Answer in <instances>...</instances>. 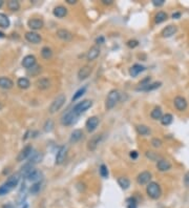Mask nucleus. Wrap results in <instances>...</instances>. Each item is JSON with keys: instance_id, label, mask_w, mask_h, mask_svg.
Returning <instances> with one entry per match:
<instances>
[{"instance_id": "nucleus-20", "label": "nucleus", "mask_w": 189, "mask_h": 208, "mask_svg": "<svg viewBox=\"0 0 189 208\" xmlns=\"http://www.w3.org/2000/svg\"><path fill=\"white\" fill-rule=\"evenodd\" d=\"M41 178H42V172L39 171V170H37V169H33L27 177V179L28 181H31V182L33 181V182H35V183L36 182L41 181Z\"/></svg>"}, {"instance_id": "nucleus-43", "label": "nucleus", "mask_w": 189, "mask_h": 208, "mask_svg": "<svg viewBox=\"0 0 189 208\" xmlns=\"http://www.w3.org/2000/svg\"><path fill=\"white\" fill-rule=\"evenodd\" d=\"M99 172H100V176H101L103 179H106L108 177V169H107L106 165L102 164V165L100 166V168H99Z\"/></svg>"}, {"instance_id": "nucleus-24", "label": "nucleus", "mask_w": 189, "mask_h": 208, "mask_svg": "<svg viewBox=\"0 0 189 208\" xmlns=\"http://www.w3.org/2000/svg\"><path fill=\"white\" fill-rule=\"evenodd\" d=\"M14 85V82L10 78L7 77H0V87L3 89H10Z\"/></svg>"}, {"instance_id": "nucleus-52", "label": "nucleus", "mask_w": 189, "mask_h": 208, "mask_svg": "<svg viewBox=\"0 0 189 208\" xmlns=\"http://www.w3.org/2000/svg\"><path fill=\"white\" fill-rule=\"evenodd\" d=\"M184 182H185L186 186H189V172H187V173H186V175H185Z\"/></svg>"}, {"instance_id": "nucleus-3", "label": "nucleus", "mask_w": 189, "mask_h": 208, "mask_svg": "<svg viewBox=\"0 0 189 208\" xmlns=\"http://www.w3.org/2000/svg\"><path fill=\"white\" fill-rule=\"evenodd\" d=\"M65 101H66V97H65L64 94H60L58 95L55 99H54V101L51 102V104L50 105V112L51 114H55V112H57L58 111H60V108L62 107L63 105H64Z\"/></svg>"}, {"instance_id": "nucleus-39", "label": "nucleus", "mask_w": 189, "mask_h": 208, "mask_svg": "<svg viewBox=\"0 0 189 208\" xmlns=\"http://www.w3.org/2000/svg\"><path fill=\"white\" fill-rule=\"evenodd\" d=\"M41 181L40 182H36V183H34L33 185L31 186V188H30V192L32 193V195H37L39 191H40V189H41Z\"/></svg>"}, {"instance_id": "nucleus-55", "label": "nucleus", "mask_w": 189, "mask_h": 208, "mask_svg": "<svg viewBox=\"0 0 189 208\" xmlns=\"http://www.w3.org/2000/svg\"><path fill=\"white\" fill-rule=\"evenodd\" d=\"M2 208H15V207H14L12 204H7V205H3Z\"/></svg>"}, {"instance_id": "nucleus-21", "label": "nucleus", "mask_w": 189, "mask_h": 208, "mask_svg": "<svg viewBox=\"0 0 189 208\" xmlns=\"http://www.w3.org/2000/svg\"><path fill=\"white\" fill-rule=\"evenodd\" d=\"M53 14H54V16L57 17V18H63V17H65L67 15V8L65 7H63V5H58V7H56L55 8H54Z\"/></svg>"}, {"instance_id": "nucleus-48", "label": "nucleus", "mask_w": 189, "mask_h": 208, "mask_svg": "<svg viewBox=\"0 0 189 208\" xmlns=\"http://www.w3.org/2000/svg\"><path fill=\"white\" fill-rule=\"evenodd\" d=\"M165 3V0H153V4L154 7H162L163 4Z\"/></svg>"}, {"instance_id": "nucleus-11", "label": "nucleus", "mask_w": 189, "mask_h": 208, "mask_svg": "<svg viewBox=\"0 0 189 208\" xmlns=\"http://www.w3.org/2000/svg\"><path fill=\"white\" fill-rule=\"evenodd\" d=\"M32 151H33V146L32 145H27L21 151L19 152L18 157H17V161L18 162H22L24 161L25 159H27L30 156H32Z\"/></svg>"}, {"instance_id": "nucleus-42", "label": "nucleus", "mask_w": 189, "mask_h": 208, "mask_svg": "<svg viewBox=\"0 0 189 208\" xmlns=\"http://www.w3.org/2000/svg\"><path fill=\"white\" fill-rule=\"evenodd\" d=\"M12 190H13L12 187H10L7 184L4 183L3 185H1V186H0V196L7 195V193H8L10 191H12Z\"/></svg>"}, {"instance_id": "nucleus-7", "label": "nucleus", "mask_w": 189, "mask_h": 208, "mask_svg": "<svg viewBox=\"0 0 189 208\" xmlns=\"http://www.w3.org/2000/svg\"><path fill=\"white\" fill-rule=\"evenodd\" d=\"M99 118L96 117V116H93V117L88 118L86 123H85V127H86L87 131L93 132L94 131H96V128L99 125Z\"/></svg>"}, {"instance_id": "nucleus-45", "label": "nucleus", "mask_w": 189, "mask_h": 208, "mask_svg": "<svg viewBox=\"0 0 189 208\" xmlns=\"http://www.w3.org/2000/svg\"><path fill=\"white\" fill-rule=\"evenodd\" d=\"M146 157L149 158L150 160H153V161H157V162L159 161L158 160V159H159V155L154 151H146Z\"/></svg>"}, {"instance_id": "nucleus-14", "label": "nucleus", "mask_w": 189, "mask_h": 208, "mask_svg": "<svg viewBox=\"0 0 189 208\" xmlns=\"http://www.w3.org/2000/svg\"><path fill=\"white\" fill-rule=\"evenodd\" d=\"M157 168L161 172L168 171L171 168V163L168 160H166V159H160L157 162Z\"/></svg>"}, {"instance_id": "nucleus-5", "label": "nucleus", "mask_w": 189, "mask_h": 208, "mask_svg": "<svg viewBox=\"0 0 189 208\" xmlns=\"http://www.w3.org/2000/svg\"><path fill=\"white\" fill-rule=\"evenodd\" d=\"M79 116L76 114L75 111L71 109V111H70L68 112H66L64 116L62 117V119H61V123H62V125H65V126H70V125H71V124H74L76 122V120H77V118H78Z\"/></svg>"}, {"instance_id": "nucleus-26", "label": "nucleus", "mask_w": 189, "mask_h": 208, "mask_svg": "<svg viewBox=\"0 0 189 208\" xmlns=\"http://www.w3.org/2000/svg\"><path fill=\"white\" fill-rule=\"evenodd\" d=\"M19 179H20V175H19V173H16V175L11 176V177L7 180V182H5V184H7L8 186L12 187V188L14 189L17 186V185H18Z\"/></svg>"}, {"instance_id": "nucleus-36", "label": "nucleus", "mask_w": 189, "mask_h": 208, "mask_svg": "<svg viewBox=\"0 0 189 208\" xmlns=\"http://www.w3.org/2000/svg\"><path fill=\"white\" fill-rule=\"evenodd\" d=\"M33 169H34V168H33V165H32L31 163H27V164H25V165L21 168L19 175H20V176H23V177L27 178V175H28V173H30Z\"/></svg>"}, {"instance_id": "nucleus-16", "label": "nucleus", "mask_w": 189, "mask_h": 208, "mask_svg": "<svg viewBox=\"0 0 189 208\" xmlns=\"http://www.w3.org/2000/svg\"><path fill=\"white\" fill-rule=\"evenodd\" d=\"M100 52H101V50H100V47L98 45L91 46V47L90 48V51H88V53H87V60L88 61H94V60H96L97 58L99 57Z\"/></svg>"}, {"instance_id": "nucleus-9", "label": "nucleus", "mask_w": 189, "mask_h": 208, "mask_svg": "<svg viewBox=\"0 0 189 208\" xmlns=\"http://www.w3.org/2000/svg\"><path fill=\"white\" fill-rule=\"evenodd\" d=\"M24 37L28 42L34 43V44H38V43L41 42V40H42L41 36H40L39 34H37L36 32H33V31L27 32L24 35Z\"/></svg>"}, {"instance_id": "nucleus-8", "label": "nucleus", "mask_w": 189, "mask_h": 208, "mask_svg": "<svg viewBox=\"0 0 189 208\" xmlns=\"http://www.w3.org/2000/svg\"><path fill=\"white\" fill-rule=\"evenodd\" d=\"M102 140V135H94L93 136L90 141H88L87 143V148L88 150H90V151H94V150L97 149V147H98L99 143L101 142Z\"/></svg>"}, {"instance_id": "nucleus-31", "label": "nucleus", "mask_w": 189, "mask_h": 208, "mask_svg": "<svg viewBox=\"0 0 189 208\" xmlns=\"http://www.w3.org/2000/svg\"><path fill=\"white\" fill-rule=\"evenodd\" d=\"M17 85L22 89H27V88L30 87L31 82H30V80H28L27 78L22 77V78H19L18 81H17Z\"/></svg>"}, {"instance_id": "nucleus-23", "label": "nucleus", "mask_w": 189, "mask_h": 208, "mask_svg": "<svg viewBox=\"0 0 189 208\" xmlns=\"http://www.w3.org/2000/svg\"><path fill=\"white\" fill-rule=\"evenodd\" d=\"M82 137H83V131H81V129H75V131L70 134V143H77V142H79V141L81 140Z\"/></svg>"}, {"instance_id": "nucleus-17", "label": "nucleus", "mask_w": 189, "mask_h": 208, "mask_svg": "<svg viewBox=\"0 0 189 208\" xmlns=\"http://www.w3.org/2000/svg\"><path fill=\"white\" fill-rule=\"evenodd\" d=\"M27 25L30 27L32 30H40V28L43 27L44 25V22L42 19H37V18H34V19H30L27 21Z\"/></svg>"}, {"instance_id": "nucleus-18", "label": "nucleus", "mask_w": 189, "mask_h": 208, "mask_svg": "<svg viewBox=\"0 0 189 208\" xmlns=\"http://www.w3.org/2000/svg\"><path fill=\"white\" fill-rule=\"evenodd\" d=\"M36 64V57L34 55H27L22 60V66L25 68H31Z\"/></svg>"}, {"instance_id": "nucleus-29", "label": "nucleus", "mask_w": 189, "mask_h": 208, "mask_svg": "<svg viewBox=\"0 0 189 208\" xmlns=\"http://www.w3.org/2000/svg\"><path fill=\"white\" fill-rule=\"evenodd\" d=\"M137 131H138V134L141 135V136H148L151 132L149 127L144 125V124H140V125H137Z\"/></svg>"}, {"instance_id": "nucleus-2", "label": "nucleus", "mask_w": 189, "mask_h": 208, "mask_svg": "<svg viewBox=\"0 0 189 208\" xmlns=\"http://www.w3.org/2000/svg\"><path fill=\"white\" fill-rule=\"evenodd\" d=\"M146 192H147L148 196L153 199V200H158V199L162 196L161 186H160L157 182H150V183L147 184V187H146Z\"/></svg>"}, {"instance_id": "nucleus-56", "label": "nucleus", "mask_w": 189, "mask_h": 208, "mask_svg": "<svg viewBox=\"0 0 189 208\" xmlns=\"http://www.w3.org/2000/svg\"><path fill=\"white\" fill-rule=\"evenodd\" d=\"M21 208H27V202H24L23 205H22V206H21Z\"/></svg>"}, {"instance_id": "nucleus-4", "label": "nucleus", "mask_w": 189, "mask_h": 208, "mask_svg": "<svg viewBox=\"0 0 189 208\" xmlns=\"http://www.w3.org/2000/svg\"><path fill=\"white\" fill-rule=\"evenodd\" d=\"M93 106V101L91 100H83L81 102L77 103L75 106H74L73 111L76 112L77 115L80 116L82 115L83 112H85L88 108H90Z\"/></svg>"}, {"instance_id": "nucleus-59", "label": "nucleus", "mask_w": 189, "mask_h": 208, "mask_svg": "<svg viewBox=\"0 0 189 208\" xmlns=\"http://www.w3.org/2000/svg\"><path fill=\"white\" fill-rule=\"evenodd\" d=\"M1 108H2V104L0 103V109H1Z\"/></svg>"}, {"instance_id": "nucleus-22", "label": "nucleus", "mask_w": 189, "mask_h": 208, "mask_svg": "<svg viewBox=\"0 0 189 208\" xmlns=\"http://www.w3.org/2000/svg\"><path fill=\"white\" fill-rule=\"evenodd\" d=\"M161 85H162V83H161V82H153V83H149V84L144 85V86H139V87L137 88V91L150 92V91H154V89L159 88Z\"/></svg>"}, {"instance_id": "nucleus-40", "label": "nucleus", "mask_w": 189, "mask_h": 208, "mask_svg": "<svg viewBox=\"0 0 189 208\" xmlns=\"http://www.w3.org/2000/svg\"><path fill=\"white\" fill-rule=\"evenodd\" d=\"M7 7L11 11L16 12L20 8V3L17 0H10V1L7 2Z\"/></svg>"}, {"instance_id": "nucleus-6", "label": "nucleus", "mask_w": 189, "mask_h": 208, "mask_svg": "<svg viewBox=\"0 0 189 208\" xmlns=\"http://www.w3.org/2000/svg\"><path fill=\"white\" fill-rule=\"evenodd\" d=\"M173 104H174V107H176L177 111H186V108H187V106H188L187 100H186L185 98L182 97V96H177L176 98H174Z\"/></svg>"}, {"instance_id": "nucleus-12", "label": "nucleus", "mask_w": 189, "mask_h": 208, "mask_svg": "<svg viewBox=\"0 0 189 208\" xmlns=\"http://www.w3.org/2000/svg\"><path fill=\"white\" fill-rule=\"evenodd\" d=\"M93 73V68L90 65H84L79 69L78 72V78L79 80H85L90 76V74Z\"/></svg>"}, {"instance_id": "nucleus-58", "label": "nucleus", "mask_w": 189, "mask_h": 208, "mask_svg": "<svg viewBox=\"0 0 189 208\" xmlns=\"http://www.w3.org/2000/svg\"><path fill=\"white\" fill-rule=\"evenodd\" d=\"M2 5H3V1H2V0H0V7H1Z\"/></svg>"}, {"instance_id": "nucleus-34", "label": "nucleus", "mask_w": 189, "mask_h": 208, "mask_svg": "<svg viewBox=\"0 0 189 208\" xmlns=\"http://www.w3.org/2000/svg\"><path fill=\"white\" fill-rule=\"evenodd\" d=\"M42 158H43L42 154H40V152H35V154L32 155V157H31L30 162H28V163H31L32 165H34V164H37V163H39V162H41Z\"/></svg>"}, {"instance_id": "nucleus-50", "label": "nucleus", "mask_w": 189, "mask_h": 208, "mask_svg": "<svg viewBox=\"0 0 189 208\" xmlns=\"http://www.w3.org/2000/svg\"><path fill=\"white\" fill-rule=\"evenodd\" d=\"M104 41H105V39H104V37H103V36H100V37H98V38L96 39L97 44H102V43H104Z\"/></svg>"}, {"instance_id": "nucleus-32", "label": "nucleus", "mask_w": 189, "mask_h": 208, "mask_svg": "<svg viewBox=\"0 0 189 208\" xmlns=\"http://www.w3.org/2000/svg\"><path fill=\"white\" fill-rule=\"evenodd\" d=\"M150 116L153 120H161L163 117V112H162L161 107H154L153 111H151Z\"/></svg>"}, {"instance_id": "nucleus-33", "label": "nucleus", "mask_w": 189, "mask_h": 208, "mask_svg": "<svg viewBox=\"0 0 189 208\" xmlns=\"http://www.w3.org/2000/svg\"><path fill=\"white\" fill-rule=\"evenodd\" d=\"M118 184L120 185V187H121L122 189H128L130 186V181L128 180L127 178H124V177H120L118 179Z\"/></svg>"}, {"instance_id": "nucleus-13", "label": "nucleus", "mask_w": 189, "mask_h": 208, "mask_svg": "<svg viewBox=\"0 0 189 208\" xmlns=\"http://www.w3.org/2000/svg\"><path fill=\"white\" fill-rule=\"evenodd\" d=\"M151 180V173L149 171H142L140 172L138 175V177H137V181H138V183L140 185H145V184H148L150 183Z\"/></svg>"}, {"instance_id": "nucleus-38", "label": "nucleus", "mask_w": 189, "mask_h": 208, "mask_svg": "<svg viewBox=\"0 0 189 208\" xmlns=\"http://www.w3.org/2000/svg\"><path fill=\"white\" fill-rule=\"evenodd\" d=\"M86 89H87V86H83V87L79 88L78 91H77V92H75V95H74L73 98H71V100H73V101L78 100L80 97H82L83 95L85 94V92H86Z\"/></svg>"}, {"instance_id": "nucleus-46", "label": "nucleus", "mask_w": 189, "mask_h": 208, "mask_svg": "<svg viewBox=\"0 0 189 208\" xmlns=\"http://www.w3.org/2000/svg\"><path fill=\"white\" fill-rule=\"evenodd\" d=\"M162 140L159 138H153V140H151V145H153V147H156V148H159V147L162 146Z\"/></svg>"}, {"instance_id": "nucleus-1", "label": "nucleus", "mask_w": 189, "mask_h": 208, "mask_svg": "<svg viewBox=\"0 0 189 208\" xmlns=\"http://www.w3.org/2000/svg\"><path fill=\"white\" fill-rule=\"evenodd\" d=\"M120 97H121V94L118 89H111V91L108 92L106 100H105V107L107 109H111L116 106V104L119 102Z\"/></svg>"}, {"instance_id": "nucleus-10", "label": "nucleus", "mask_w": 189, "mask_h": 208, "mask_svg": "<svg viewBox=\"0 0 189 208\" xmlns=\"http://www.w3.org/2000/svg\"><path fill=\"white\" fill-rule=\"evenodd\" d=\"M66 155H67V147L66 146H61L60 149L58 150L56 155V164L57 165H61L63 162L66 159Z\"/></svg>"}, {"instance_id": "nucleus-51", "label": "nucleus", "mask_w": 189, "mask_h": 208, "mask_svg": "<svg viewBox=\"0 0 189 208\" xmlns=\"http://www.w3.org/2000/svg\"><path fill=\"white\" fill-rule=\"evenodd\" d=\"M101 2L105 5H109L114 3V0H101Z\"/></svg>"}, {"instance_id": "nucleus-25", "label": "nucleus", "mask_w": 189, "mask_h": 208, "mask_svg": "<svg viewBox=\"0 0 189 208\" xmlns=\"http://www.w3.org/2000/svg\"><path fill=\"white\" fill-rule=\"evenodd\" d=\"M145 71V66H143L141 64H134L130 67L129 69V74L131 77H137L140 73Z\"/></svg>"}, {"instance_id": "nucleus-41", "label": "nucleus", "mask_w": 189, "mask_h": 208, "mask_svg": "<svg viewBox=\"0 0 189 208\" xmlns=\"http://www.w3.org/2000/svg\"><path fill=\"white\" fill-rule=\"evenodd\" d=\"M53 128H54V121L51 120V119H48V120L45 121V123H44V125H43L44 131L50 132V131H53Z\"/></svg>"}, {"instance_id": "nucleus-57", "label": "nucleus", "mask_w": 189, "mask_h": 208, "mask_svg": "<svg viewBox=\"0 0 189 208\" xmlns=\"http://www.w3.org/2000/svg\"><path fill=\"white\" fill-rule=\"evenodd\" d=\"M4 37V34L2 33V32H0V38H3Z\"/></svg>"}, {"instance_id": "nucleus-44", "label": "nucleus", "mask_w": 189, "mask_h": 208, "mask_svg": "<svg viewBox=\"0 0 189 208\" xmlns=\"http://www.w3.org/2000/svg\"><path fill=\"white\" fill-rule=\"evenodd\" d=\"M126 203H127V208H138L137 200L134 198H128L126 200Z\"/></svg>"}, {"instance_id": "nucleus-19", "label": "nucleus", "mask_w": 189, "mask_h": 208, "mask_svg": "<svg viewBox=\"0 0 189 208\" xmlns=\"http://www.w3.org/2000/svg\"><path fill=\"white\" fill-rule=\"evenodd\" d=\"M177 32V27L176 25H168V27H166L165 28H163L161 35L164 38H169V37H172Z\"/></svg>"}, {"instance_id": "nucleus-27", "label": "nucleus", "mask_w": 189, "mask_h": 208, "mask_svg": "<svg viewBox=\"0 0 189 208\" xmlns=\"http://www.w3.org/2000/svg\"><path fill=\"white\" fill-rule=\"evenodd\" d=\"M36 84L39 89H47L51 86V81L47 78H41V79L37 80Z\"/></svg>"}, {"instance_id": "nucleus-53", "label": "nucleus", "mask_w": 189, "mask_h": 208, "mask_svg": "<svg viewBox=\"0 0 189 208\" xmlns=\"http://www.w3.org/2000/svg\"><path fill=\"white\" fill-rule=\"evenodd\" d=\"M180 17H181V13H180V12H177V13L172 14V18L173 19H179Z\"/></svg>"}, {"instance_id": "nucleus-35", "label": "nucleus", "mask_w": 189, "mask_h": 208, "mask_svg": "<svg viewBox=\"0 0 189 208\" xmlns=\"http://www.w3.org/2000/svg\"><path fill=\"white\" fill-rule=\"evenodd\" d=\"M41 56L43 57L45 60L51 59V58L53 57V51H51L48 46H44L41 50Z\"/></svg>"}, {"instance_id": "nucleus-54", "label": "nucleus", "mask_w": 189, "mask_h": 208, "mask_svg": "<svg viewBox=\"0 0 189 208\" xmlns=\"http://www.w3.org/2000/svg\"><path fill=\"white\" fill-rule=\"evenodd\" d=\"M66 1V3L68 4H76L77 3V0H65Z\"/></svg>"}, {"instance_id": "nucleus-37", "label": "nucleus", "mask_w": 189, "mask_h": 208, "mask_svg": "<svg viewBox=\"0 0 189 208\" xmlns=\"http://www.w3.org/2000/svg\"><path fill=\"white\" fill-rule=\"evenodd\" d=\"M172 121H173L172 115L171 114H165V115H163V117L161 119V123L163 124V125L167 126V125H169V124L172 123Z\"/></svg>"}, {"instance_id": "nucleus-49", "label": "nucleus", "mask_w": 189, "mask_h": 208, "mask_svg": "<svg viewBox=\"0 0 189 208\" xmlns=\"http://www.w3.org/2000/svg\"><path fill=\"white\" fill-rule=\"evenodd\" d=\"M129 156H130V158H131V159L136 160V159L139 157V154H138V151H136V150H133V151H130Z\"/></svg>"}, {"instance_id": "nucleus-47", "label": "nucleus", "mask_w": 189, "mask_h": 208, "mask_svg": "<svg viewBox=\"0 0 189 208\" xmlns=\"http://www.w3.org/2000/svg\"><path fill=\"white\" fill-rule=\"evenodd\" d=\"M126 44H127L128 47L134 48V47H137V46L139 45V41H138V40H128Z\"/></svg>"}, {"instance_id": "nucleus-30", "label": "nucleus", "mask_w": 189, "mask_h": 208, "mask_svg": "<svg viewBox=\"0 0 189 208\" xmlns=\"http://www.w3.org/2000/svg\"><path fill=\"white\" fill-rule=\"evenodd\" d=\"M10 24H11V22H10L8 17L3 13H0V27L7 28L8 27H10Z\"/></svg>"}, {"instance_id": "nucleus-28", "label": "nucleus", "mask_w": 189, "mask_h": 208, "mask_svg": "<svg viewBox=\"0 0 189 208\" xmlns=\"http://www.w3.org/2000/svg\"><path fill=\"white\" fill-rule=\"evenodd\" d=\"M167 18H168L167 14H166L165 12H163V11H160V12H158V13L156 14V16H154V22L159 24V23H162V22L166 21Z\"/></svg>"}, {"instance_id": "nucleus-15", "label": "nucleus", "mask_w": 189, "mask_h": 208, "mask_svg": "<svg viewBox=\"0 0 189 208\" xmlns=\"http://www.w3.org/2000/svg\"><path fill=\"white\" fill-rule=\"evenodd\" d=\"M56 35H57L58 38L63 40V41H70V40L73 39V37H74V35L71 34L70 31L65 30V28H60V30L57 31Z\"/></svg>"}]
</instances>
